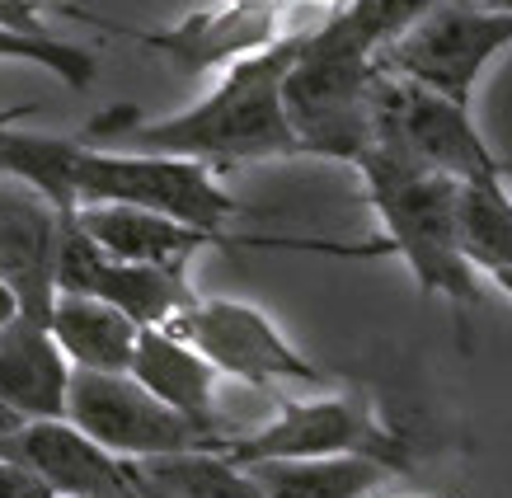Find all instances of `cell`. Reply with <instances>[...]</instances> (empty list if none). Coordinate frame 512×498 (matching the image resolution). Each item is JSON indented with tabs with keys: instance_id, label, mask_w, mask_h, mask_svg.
Instances as JSON below:
<instances>
[{
	"instance_id": "5bb4252c",
	"label": "cell",
	"mask_w": 512,
	"mask_h": 498,
	"mask_svg": "<svg viewBox=\"0 0 512 498\" xmlns=\"http://www.w3.org/2000/svg\"><path fill=\"white\" fill-rule=\"evenodd\" d=\"M76 226L104 254L127 259V264H184L188 268V259L202 254V249L235 245V235L202 231V226H188L179 217H165V212H151V207H127V203H80Z\"/></svg>"
},
{
	"instance_id": "9c48e42d",
	"label": "cell",
	"mask_w": 512,
	"mask_h": 498,
	"mask_svg": "<svg viewBox=\"0 0 512 498\" xmlns=\"http://www.w3.org/2000/svg\"><path fill=\"white\" fill-rule=\"evenodd\" d=\"M57 10L80 19V24H94V29L118 33L127 43L156 52L160 62H170L184 76L226 71V66L249 57V52L278 43L282 19H287V5H259V0H217V5L193 10V15L174 19V24H160V29H132V24H118V19L90 15L80 5H57Z\"/></svg>"
},
{
	"instance_id": "4316f807",
	"label": "cell",
	"mask_w": 512,
	"mask_h": 498,
	"mask_svg": "<svg viewBox=\"0 0 512 498\" xmlns=\"http://www.w3.org/2000/svg\"><path fill=\"white\" fill-rule=\"evenodd\" d=\"M470 5H494V10H512V0H470Z\"/></svg>"
},
{
	"instance_id": "277c9868",
	"label": "cell",
	"mask_w": 512,
	"mask_h": 498,
	"mask_svg": "<svg viewBox=\"0 0 512 498\" xmlns=\"http://www.w3.org/2000/svg\"><path fill=\"white\" fill-rule=\"evenodd\" d=\"M221 456L235 466L254 461H301V456H376L395 475L409 470V447L395 428L376 419L367 395H287L264 428H245L221 442Z\"/></svg>"
},
{
	"instance_id": "603a6c76",
	"label": "cell",
	"mask_w": 512,
	"mask_h": 498,
	"mask_svg": "<svg viewBox=\"0 0 512 498\" xmlns=\"http://www.w3.org/2000/svg\"><path fill=\"white\" fill-rule=\"evenodd\" d=\"M15 315H19V301H15V292H10V282L0 278V325L15 320Z\"/></svg>"
},
{
	"instance_id": "83f0119b",
	"label": "cell",
	"mask_w": 512,
	"mask_h": 498,
	"mask_svg": "<svg viewBox=\"0 0 512 498\" xmlns=\"http://www.w3.org/2000/svg\"><path fill=\"white\" fill-rule=\"evenodd\" d=\"M259 5H292V0H259Z\"/></svg>"
},
{
	"instance_id": "7c38bea8",
	"label": "cell",
	"mask_w": 512,
	"mask_h": 498,
	"mask_svg": "<svg viewBox=\"0 0 512 498\" xmlns=\"http://www.w3.org/2000/svg\"><path fill=\"white\" fill-rule=\"evenodd\" d=\"M62 207L19 174H0V278L10 282L19 315L47 320L57 296Z\"/></svg>"
},
{
	"instance_id": "e0dca14e",
	"label": "cell",
	"mask_w": 512,
	"mask_h": 498,
	"mask_svg": "<svg viewBox=\"0 0 512 498\" xmlns=\"http://www.w3.org/2000/svg\"><path fill=\"white\" fill-rule=\"evenodd\" d=\"M268 498H372L395 475L376 456H301L245 466Z\"/></svg>"
},
{
	"instance_id": "ac0fdd59",
	"label": "cell",
	"mask_w": 512,
	"mask_h": 498,
	"mask_svg": "<svg viewBox=\"0 0 512 498\" xmlns=\"http://www.w3.org/2000/svg\"><path fill=\"white\" fill-rule=\"evenodd\" d=\"M456 231L470 268L512 296V193L503 179L461 184L456 198Z\"/></svg>"
},
{
	"instance_id": "cb8c5ba5",
	"label": "cell",
	"mask_w": 512,
	"mask_h": 498,
	"mask_svg": "<svg viewBox=\"0 0 512 498\" xmlns=\"http://www.w3.org/2000/svg\"><path fill=\"white\" fill-rule=\"evenodd\" d=\"M137 475H141V466H137ZM137 498H179V494H165V489H156V484L141 475V480H137Z\"/></svg>"
},
{
	"instance_id": "3957f363",
	"label": "cell",
	"mask_w": 512,
	"mask_h": 498,
	"mask_svg": "<svg viewBox=\"0 0 512 498\" xmlns=\"http://www.w3.org/2000/svg\"><path fill=\"white\" fill-rule=\"evenodd\" d=\"M353 170L362 174L367 203L381 217V249L400 254L404 268L419 282V292L442 296L456 315L480 311L484 278L461 254V231H456L461 184L390 151L381 141H372L353 160Z\"/></svg>"
},
{
	"instance_id": "44dd1931",
	"label": "cell",
	"mask_w": 512,
	"mask_h": 498,
	"mask_svg": "<svg viewBox=\"0 0 512 498\" xmlns=\"http://www.w3.org/2000/svg\"><path fill=\"white\" fill-rule=\"evenodd\" d=\"M0 498H57L33 470H24L19 461L0 456Z\"/></svg>"
},
{
	"instance_id": "4fadbf2b",
	"label": "cell",
	"mask_w": 512,
	"mask_h": 498,
	"mask_svg": "<svg viewBox=\"0 0 512 498\" xmlns=\"http://www.w3.org/2000/svg\"><path fill=\"white\" fill-rule=\"evenodd\" d=\"M127 372L137 376V381L151 390L156 400H165L170 409H179L184 419H193L198 428H207L212 437H221V442H226V437L235 433V428H226L221 405H217V390H221V381H226V376L202 358L193 343L179 339L174 329L141 325Z\"/></svg>"
},
{
	"instance_id": "484cf974",
	"label": "cell",
	"mask_w": 512,
	"mask_h": 498,
	"mask_svg": "<svg viewBox=\"0 0 512 498\" xmlns=\"http://www.w3.org/2000/svg\"><path fill=\"white\" fill-rule=\"evenodd\" d=\"M292 5H315V10H339L343 0H292Z\"/></svg>"
},
{
	"instance_id": "7a4b0ae2",
	"label": "cell",
	"mask_w": 512,
	"mask_h": 498,
	"mask_svg": "<svg viewBox=\"0 0 512 498\" xmlns=\"http://www.w3.org/2000/svg\"><path fill=\"white\" fill-rule=\"evenodd\" d=\"M433 0H343L320 29H301L282 80V104L301 156L353 165L372 146V90L381 47L400 38Z\"/></svg>"
},
{
	"instance_id": "7402d4cb",
	"label": "cell",
	"mask_w": 512,
	"mask_h": 498,
	"mask_svg": "<svg viewBox=\"0 0 512 498\" xmlns=\"http://www.w3.org/2000/svg\"><path fill=\"white\" fill-rule=\"evenodd\" d=\"M29 113H33V104H15V109H0V141H5V132H10V127L24 123Z\"/></svg>"
},
{
	"instance_id": "ba28073f",
	"label": "cell",
	"mask_w": 512,
	"mask_h": 498,
	"mask_svg": "<svg viewBox=\"0 0 512 498\" xmlns=\"http://www.w3.org/2000/svg\"><path fill=\"white\" fill-rule=\"evenodd\" d=\"M165 329L193 343L226 381H245V386H315L320 381V367L301 348H292L287 334L249 301L193 296Z\"/></svg>"
},
{
	"instance_id": "9a60e30c",
	"label": "cell",
	"mask_w": 512,
	"mask_h": 498,
	"mask_svg": "<svg viewBox=\"0 0 512 498\" xmlns=\"http://www.w3.org/2000/svg\"><path fill=\"white\" fill-rule=\"evenodd\" d=\"M71 362L47 334V320L15 315L0 325V405L19 419H62Z\"/></svg>"
},
{
	"instance_id": "ffe728a7",
	"label": "cell",
	"mask_w": 512,
	"mask_h": 498,
	"mask_svg": "<svg viewBox=\"0 0 512 498\" xmlns=\"http://www.w3.org/2000/svg\"><path fill=\"white\" fill-rule=\"evenodd\" d=\"M43 10H52L47 0H0V29L43 38V33H52L47 29V19H43Z\"/></svg>"
},
{
	"instance_id": "30bf717a",
	"label": "cell",
	"mask_w": 512,
	"mask_h": 498,
	"mask_svg": "<svg viewBox=\"0 0 512 498\" xmlns=\"http://www.w3.org/2000/svg\"><path fill=\"white\" fill-rule=\"evenodd\" d=\"M57 292H85L118 306L137 325H170L193 301L184 264H127L94 245L76 226V212H62V249H57Z\"/></svg>"
},
{
	"instance_id": "6da1fadb",
	"label": "cell",
	"mask_w": 512,
	"mask_h": 498,
	"mask_svg": "<svg viewBox=\"0 0 512 498\" xmlns=\"http://www.w3.org/2000/svg\"><path fill=\"white\" fill-rule=\"evenodd\" d=\"M301 33H282L278 43L249 52L221 71L217 90H207L184 113L141 118L132 104L90 118L80 141L90 146H123V151H156L202 165H254V160H296L301 141L287 123L282 80L296 57Z\"/></svg>"
},
{
	"instance_id": "d4e9b609",
	"label": "cell",
	"mask_w": 512,
	"mask_h": 498,
	"mask_svg": "<svg viewBox=\"0 0 512 498\" xmlns=\"http://www.w3.org/2000/svg\"><path fill=\"white\" fill-rule=\"evenodd\" d=\"M15 423H24V419H19V414H10V409L0 405V433H10V428H15Z\"/></svg>"
},
{
	"instance_id": "2e32d148",
	"label": "cell",
	"mask_w": 512,
	"mask_h": 498,
	"mask_svg": "<svg viewBox=\"0 0 512 498\" xmlns=\"http://www.w3.org/2000/svg\"><path fill=\"white\" fill-rule=\"evenodd\" d=\"M47 334L80 372H127L141 325L99 296L57 292L47 306Z\"/></svg>"
},
{
	"instance_id": "8992f818",
	"label": "cell",
	"mask_w": 512,
	"mask_h": 498,
	"mask_svg": "<svg viewBox=\"0 0 512 498\" xmlns=\"http://www.w3.org/2000/svg\"><path fill=\"white\" fill-rule=\"evenodd\" d=\"M503 47H512V10L470 5V0H433L400 38H390L381 47L376 62H381V71L419 80V85L470 109L484 66Z\"/></svg>"
},
{
	"instance_id": "5b68a950",
	"label": "cell",
	"mask_w": 512,
	"mask_h": 498,
	"mask_svg": "<svg viewBox=\"0 0 512 498\" xmlns=\"http://www.w3.org/2000/svg\"><path fill=\"white\" fill-rule=\"evenodd\" d=\"M372 141L447 174L456 184L508 179V165L489 151L466 104L428 90L419 80L381 71L372 90Z\"/></svg>"
},
{
	"instance_id": "d6986e66",
	"label": "cell",
	"mask_w": 512,
	"mask_h": 498,
	"mask_svg": "<svg viewBox=\"0 0 512 498\" xmlns=\"http://www.w3.org/2000/svg\"><path fill=\"white\" fill-rule=\"evenodd\" d=\"M0 62H29L47 76H57L71 90H90L94 76H99V62H94L90 47L66 43L57 33H43V38H29V33H10L0 29Z\"/></svg>"
},
{
	"instance_id": "52a82bcc",
	"label": "cell",
	"mask_w": 512,
	"mask_h": 498,
	"mask_svg": "<svg viewBox=\"0 0 512 498\" xmlns=\"http://www.w3.org/2000/svg\"><path fill=\"white\" fill-rule=\"evenodd\" d=\"M90 433L99 447L127 461H156L179 452H221V437L184 419L179 409L156 400L132 372H80L71 367L66 381V414Z\"/></svg>"
},
{
	"instance_id": "8fae6325",
	"label": "cell",
	"mask_w": 512,
	"mask_h": 498,
	"mask_svg": "<svg viewBox=\"0 0 512 498\" xmlns=\"http://www.w3.org/2000/svg\"><path fill=\"white\" fill-rule=\"evenodd\" d=\"M0 456L19 461L57 498H137V461L113 456L71 419H24L0 433Z\"/></svg>"
}]
</instances>
